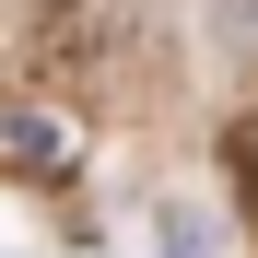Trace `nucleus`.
<instances>
[{
    "label": "nucleus",
    "instance_id": "f257e3e1",
    "mask_svg": "<svg viewBox=\"0 0 258 258\" xmlns=\"http://www.w3.org/2000/svg\"><path fill=\"white\" fill-rule=\"evenodd\" d=\"M12 153L35 164V176H59V164H71V129L59 117H12Z\"/></svg>",
    "mask_w": 258,
    "mask_h": 258
},
{
    "label": "nucleus",
    "instance_id": "f03ea898",
    "mask_svg": "<svg viewBox=\"0 0 258 258\" xmlns=\"http://www.w3.org/2000/svg\"><path fill=\"white\" fill-rule=\"evenodd\" d=\"M164 258H211V235L188 223V211H164Z\"/></svg>",
    "mask_w": 258,
    "mask_h": 258
}]
</instances>
